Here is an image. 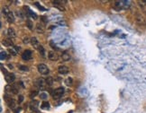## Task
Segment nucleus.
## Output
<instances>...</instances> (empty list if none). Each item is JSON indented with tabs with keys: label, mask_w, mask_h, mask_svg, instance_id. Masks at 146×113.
I'll return each instance as SVG.
<instances>
[{
	"label": "nucleus",
	"mask_w": 146,
	"mask_h": 113,
	"mask_svg": "<svg viewBox=\"0 0 146 113\" xmlns=\"http://www.w3.org/2000/svg\"><path fill=\"white\" fill-rule=\"evenodd\" d=\"M125 3H126L125 1H116V2H115V7L117 10H120V9H122L125 6Z\"/></svg>",
	"instance_id": "15"
},
{
	"label": "nucleus",
	"mask_w": 146,
	"mask_h": 113,
	"mask_svg": "<svg viewBox=\"0 0 146 113\" xmlns=\"http://www.w3.org/2000/svg\"><path fill=\"white\" fill-rule=\"evenodd\" d=\"M24 9H25L24 10V12L26 13V16L27 17H32V18H34V19H37V15H36V13H34L32 10H30L27 6H24Z\"/></svg>",
	"instance_id": "8"
},
{
	"label": "nucleus",
	"mask_w": 146,
	"mask_h": 113,
	"mask_svg": "<svg viewBox=\"0 0 146 113\" xmlns=\"http://www.w3.org/2000/svg\"><path fill=\"white\" fill-rule=\"evenodd\" d=\"M8 66H9V68H11V69L13 68V66H11V65H8Z\"/></svg>",
	"instance_id": "40"
},
{
	"label": "nucleus",
	"mask_w": 146,
	"mask_h": 113,
	"mask_svg": "<svg viewBox=\"0 0 146 113\" xmlns=\"http://www.w3.org/2000/svg\"><path fill=\"white\" fill-rule=\"evenodd\" d=\"M4 99H5V102H6V105L9 107L10 109H15V107H16V100H14L13 98L10 97V96H8L7 94H5V96H4Z\"/></svg>",
	"instance_id": "1"
},
{
	"label": "nucleus",
	"mask_w": 146,
	"mask_h": 113,
	"mask_svg": "<svg viewBox=\"0 0 146 113\" xmlns=\"http://www.w3.org/2000/svg\"><path fill=\"white\" fill-rule=\"evenodd\" d=\"M38 91L37 90H33V91H31V92H30V97L31 98H34L36 95H38Z\"/></svg>",
	"instance_id": "25"
},
{
	"label": "nucleus",
	"mask_w": 146,
	"mask_h": 113,
	"mask_svg": "<svg viewBox=\"0 0 146 113\" xmlns=\"http://www.w3.org/2000/svg\"><path fill=\"white\" fill-rule=\"evenodd\" d=\"M37 69H38V72H39L41 75H49L50 70L48 68V66L45 65V64H39L38 66H37Z\"/></svg>",
	"instance_id": "2"
},
{
	"label": "nucleus",
	"mask_w": 146,
	"mask_h": 113,
	"mask_svg": "<svg viewBox=\"0 0 146 113\" xmlns=\"http://www.w3.org/2000/svg\"><path fill=\"white\" fill-rule=\"evenodd\" d=\"M31 113H41V112L39 111H32Z\"/></svg>",
	"instance_id": "39"
},
{
	"label": "nucleus",
	"mask_w": 146,
	"mask_h": 113,
	"mask_svg": "<svg viewBox=\"0 0 146 113\" xmlns=\"http://www.w3.org/2000/svg\"><path fill=\"white\" fill-rule=\"evenodd\" d=\"M23 41H24V44H27L29 42H31V39H29V38L26 36V37H24V39H23Z\"/></svg>",
	"instance_id": "31"
},
{
	"label": "nucleus",
	"mask_w": 146,
	"mask_h": 113,
	"mask_svg": "<svg viewBox=\"0 0 146 113\" xmlns=\"http://www.w3.org/2000/svg\"><path fill=\"white\" fill-rule=\"evenodd\" d=\"M29 107H30V110L32 111H37V109L39 107V101L38 100H32L30 104H29Z\"/></svg>",
	"instance_id": "10"
},
{
	"label": "nucleus",
	"mask_w": 146,
	"mask_h": 113,
	"mask_svg": "<svg viewBox=\"0 0 146 113\" xmlns=\"http://www.w3.org/2000/svg\"><path fill=\"white\" fill-rule=\"evenodd\" d=\"M6 20H7L9 24H12V23L15 22V16H14V13L12 12H10V13H8L6 14Z\"/></svg>",
	"instance_id": "17"
},
{
	"label": "nucleus",
	"mask_w": 146,
	"mask_h": 113,
	"mask_svg": "<svg viewBox=\"0 0 146 113\" xmlns=\"http://www.w3.org/2000/svg\"><path fill=\"white\" fill-rule=\"evenodd\" d=\"M32 56H33V52H32V50H24V53L22 54V58L25 61H28L32 58Z\"/></svg>",
	"instance_id": "5"
},
{
	"label": "nucleus",
	"mask_w": 146,
	"mask_h": 113,
	"mask_svg": "<svg viewBox=\"0 0 146 113\" xmlns=\"http://www.w3.org/2000/svg\"><path fill=\"white\" fill-rule=\"evenodd\" d=\"M11 11L9 10V9H8V7L7 6H5V7H3V13H5V15H6V14H7L8 13H10Z\"/></svg>",
	"instance_id": "28"
},
{
	"label": "nucleus",
	"mask_w": 146,
	"mask_h": 113,
	"mask_svg": "<svg viewBox=\"0 0 146 113\" xmlns=\"http://www.w3.org/2000/svg\"><path fill=\"white\" fill-rule=\"evenodd\" d=\"M61 58L64 61H70L71 60V55L67 52H63L62 55H61Z\"/></svg>",
	"instance_id": "19"
},
{
	"label": "nucleus",
	"mask_w": 146,
	"mask_h": 113,
	"mask_svg": "<svg viewBox=\"0 0 146 113\" xmlns=\"http://www.w3.org/2000/svg\"><path fill=\"white\" fill-rule=\"evenodd\" d=\"M23 100H24V96H23V95H19V97H18V102L21 103Z\"/></svg>",
	"instance_id": "32"
},
{
	"label": "nucleus",
	"mask_w": 146,
	"mask_h": 113,
	"mask_svg": "<svg viewBox=\"0 0 146 113\" xmlns=\"http://www.w3.org/2000/svg\"><path fill=\"white\" fill-rule=\"evenodd\" d=\"M5 81L7 82L8 84H11V83H13L15 81V79H16V76L14 74H11V73H7L6 75H5Z\"/></svg>",
	"instance_id": "11"
},
{
	"label": "nucleus",
	"mask_w": 146,
	"mask_h": 113,
	"mask_svg": "<svg viewBox=\"0 0 146 113\" xmlns=\"http://www.w3.org/2000/svg\"><path fill=\"white\" fill-rule=\"evenodd\" d=\"M51 45H52V49H54V50H58V47H56V45L53 44V42H52V41H51Z\"/></svg>",
	"instance_id": "36"
},
{
	"label": "nucleus",
	"mask_w": 146,
	"mask_h": 113,
	"mask_svg": "<svg viewBox=\"0 0 146 113\" xmlns=\"http://www.w3.org/2000/svg\"><path fill=\"white\" fill-rule=\"evenodd\" d=\"M15 49H16V51H19V50H20V47H17V46H15Z\"/></svg>",
	"instance_id": "38"
},
{
	"label": "nucleus",
	"mask_w": 146,
	"mask_h": 113,
	"mask_svg": "<svg viewBox=\"0 0 146 113\" xmlns=\"http://www.w3.org/2000/svg\"><path fill=\"white\" fill-rule=\"evenodd\" d=\"M16 14H17L18 16H20L21 18H23V17H24V15L22 14V12H21V11H17V12H16Z\"/></svg>",
	"instance_id": "34"
},
{
	"label": "nucleus",
	"mask_w": 146,
	"mask_h": 113,
	"mask_svg": "<svg viewBox=\"0 0 146 113\" xmlns=\"http://www.w3.org/2000/svg\"><path fill=\"white\" fill-rule=\"evenodd\" d=\"M45 84H46V82L42 78H38L36 80V82H35V85H36L39 89H44Z\"/></svg>",
	"instance_id": "7"
},
{
	"label": "nucleus",
	"mask_w": 146,
	"mask_h": 113,
	"mask_svg": "<svg viewBox=\"0 0 146 113\" xmlns=\"http://www.w3.org/2000/svg\"><path fill=\"white\" fill-rule=\"evenodd\" d=\"M135 21H136V24H138V25H140V26H145L146 25L145 20H144V18L141 14H136Z\"/></svg>",
	"instance_id": "6"
},
{
	"label": "nucleus",
	"mask_w": 146,
	"mask_h": 113,
	"mask_svg": "<svg viewBox=\"0 0 146 113\" xmlns=\"http://www.w3.org/2000/svg\"><path fill=\"white\" fill-rule=\"evenodd\" d=\"M20 111H21V109H20V108L16 109V111H15V113H20Z\"/></svg>",
	"instance_id": "37"
},
{
	"label": "nucleus",
	"mask_w": 146,
	"mask_h": 113,
	"mask_svg": "<svg viewBox=\"0 0 146 113\" xmlns=\"http://www.w3.org/2000/svg\"><path fill=\"white\" fill-rule=\"evenodd\" d=\"M35 5H36L37 6H38V7H39V9H41V10H42V11H45V8H43V7H42V5H40L39 4H38V3H37V2L35 3Z\"/></svg>",
	"instance_id": "33"
},
{
	"label": "nucleus",
	"mask_w": 146,
	"mask_h": 113,
	"mask_svg": "<svg viewBox=\"0 0 146 113\" xmlns=\"http://www.w3.org/2000/svg\"><path fill=\"white\" fill-rule=\"evenodd\" d=\"M7 34L10 38H16V32H15V30L13 28H8L7 29Z\"/></svg>",
	"instance_id": "18"
},
{
	"label": "nucleus",
	"mask_w": 146,
	"mask_h": 113,
	"mask_svg": "<svg viewBox=\"0 0 146 113\" xmlns=\"http://www.w3.org/2000/svg\"><path fill=\"white\" fill-rule=\"evenodd\" d=\"M64 93V88L63 87H59L57 89H55V91L52 93V97L55 100H59L60 98H61V96Z\"/></svg>",
	"instance_id": "3"
},
{
	"label": "nucleus",
	"mask_w": 146,
	"mask_h": 113,
	"mask_svg": "<svg viewBox=\"0 0 146 113\" xmlns=\"http://www.w3.org/2000/svg\"><path fill=\"white\" fill-rule=\"evenodd\" d=\"M42 21L43 22V23H45V24L47 23L48 20H47V19H46V16H42Z\"/></svg>",
	"instance_id": "35"
},
{
	"label": "nucleus",
	"mask_w": 146,
	"mask_h": 113,
	"mask_svg": "<svg viewBox=\"0 0 146 113\" xmlns=\"http://www.w3.org/2000/svg\"><path fill=\"white\" fill-rule=\"evenodd\" d=\"M48 58L52 61H57L59 59V56L54 51H49L48 52Z\"/></svg>",
	"instance_id": "9"
},
{
	"label": "nucleus",
	"mask_w": 146,
	"mask_h": 113,
	"mask_svg": "<svg viewBox=\"0 0 146 113\" xmlns=\"http://www.w3.org/2000/svg\"><path fill=\"white\" fill-rule=\"evenodd\" d=\"M64 2L66 1H60V0H57V1H52V5L53 6L56 8H58L60 11H65V7H64V5L63 4H65Z\"/></svg>",
	"instance_id": "4"
},
{
	"label": "nucleus",
	"mask_w": 146,
	"mask_h": 113,
	"mask_svg": "<svg viewBox=\"0 0 146 113\" xmlns=\"http://www.w3.org/2000/svg\"><path fill=\"white\" fill-rule=\"evenodd\" d=\"M38 51H39L40 54L42 55V57H45V50L42 45H40V47L38 48Z\"/></svg>",
	"instance_id": "21"
},
{
	"label": "nucleus",
	"mask_w": 146,
	"mask_h": 113,
	"mask_svg": "<svg viewBox=\"0 0 146 113\" xmlns=\"http://www.w3.org/2000/svg\"><path fill=\"white\" fill-rule=\"evenodd\" d=\"M6 58H7L6 52L5 51H1V53H0V58H1V60H5Z\"/></svg>",
	"instance_id": "24"
},
{
	"label": "nucleus",
	"mask_w": 146,
	"mask_h": 113,
	"mask_svg": "<svg viewBox=\"0 0 146 113\" xmlns=\"http://www.w3.org/2000/svg\"><path fill=\"white\" fill-rule=\"evenodd\" d=\"M26 25H27V27H28L30 30H33V28H34V27H33V23H32L31 20H27V21H26Z\"/></svg>",
	"instance_id": "26"
},
{
	"label": "nucleus",
	"mask_w": 146,
	"mask_h": 113,
	"mask_svg": "<svg viewBox=\"0 0 146 113\" xmlns=\"http://www.w3.org/2000/svg\"><path fill=\"white\" fill-rule=\"evenodd\" d=\"M31 44L32 46L34 48V49H36V50H38V48L40 47V43L39 41H38V39H37L36 37H32L31 38Z\"/></svg>",
	"instance_id": "13"
},
{
	"label": "nucleus",
	"mask_w": 146,
	"mask_h": 113,
	"mask_svg": "<svg viewBox=\"0 0 146 113\" xmlns=\"http://www.w3.org/2000/svg\"><path fill=\"white\" fill-rule=\"evenodd\" d=\"M47 97H48V95L46 92H41V93H40V98H41L42 100H46Z\"/></svg>",
	"instance_id": "27"
},
{
	"label": "nucleus",
	"mask_w": 146,
	"mask_h": 113,
	"mask_svg": "<svg viewBox=\"0 0 146 113\" xmlns=\"http://www.w3.org/2000/svg\"><path fill=\"white\" fill-rule=\"evenodd\" d=\"M58 72L60 75H67L69 73V67L66 66H60L58 67Z\"/></svg>",
	"instance_id": "12"
},
{
	"label": "nucleus",
	"mask_w": 146,
	"mask_h": 113,
	"mask_svg": "<svg viewBox=\"0 0 146 113\" xmlns=\"http://www.w3.org/2000/svg\"><path fill=\"white\" fill-rule=\"evenodd\" d=\"M8 51L10 52L11 55H13V56H16V54H17V51H16L14 49H8Z\"/></svg>",
	"instance_id": "30"
},
{
	"label": "nucleus",
	"mask_w": 146,
	"mask_h": 113,
	"mask_svg": "<svg viewBox=\"0 0 146 113\" xmlns=\"http://www.w3.org/2000/svg\"><path fill=\"white\" fill-rule=\"evenodd\" d=\"M44 30H45V27L42 24H36V32H38V33H43V32H44Z\"/></svg>",
	"instance_id": "16"
},
{
	"label": "nucleus",
	"mask_w": 146,
	"mask_h": 113,
	"mask_svg": "<svg viewBox=\"0 0 146 113\" xmlns=\"http://www.w3.org/2000/svg\"><path fill=\"white\" fill-rule=\"evenodd\" d=\"M45 82H46V84L49 85V86H52V84H53V78H52V76H48L47 78L45 79Z\"/></svg>",
	"instance_id": "20"
},
{
	"label": "nucleus",
	"mask_w": 146,
	"mask_h": 113,
	"mask_svg": "<svg viewBox=\"0 0 146 113\" xmlns=\"http://www.w3.org/2000/svg\"><path fill=\"white\" fill-rule=\"evenodd\" d=\"M41 108H42V110H48V109H50V103L48 102V101H44V102H42Z\"/></svg>",
	"instance_id": "22"
},
{
	"label": "nucleus",
	"mask_w": 146,
	"mask_h": 113,
	"mask_svg": "<svg viewBox=\"0 0 146 113\" xmlns=\"http://www.w3.org/2000/svg\"><path fill=\"white\" fill-rule=\"evenodd\" d=\"M65 84L66 85H68V86H71L73 84V79L71 77H68V78L65 80Z\"/></svg>",
	"instance_id": "23"
},
{
	"label": "nucleus",
	"mask_w": 146,
	"mask_h": 113,
	"mask_svg": "<svg viewBox=\"0 0 146 113\" xmlns=\"http://www.w3.org/2000/svg\"><path fill=\"white\" fill-rule=\"evenodd\" d=\"M19 69H20V70H22V71H28V70H29V68L27 67V66H23V65L19 66Z\"/></svg>",
	"instance_id": "29"
},
{
	"label": "nucleus",
	"mask_w": 146,
	"mask_h": 113,
	"mask_svg": "<svg viewBox=\"0 0 146 113\" xmlns=\"http://www.w3.org/2000/svg\"><path fill=\"white\" fill-rule=\"evenodd\" d=\"M2 44L5 47H15V45H14V42L13 40L11 39H5L4 40H2Z\"/></svg>",
	"instance_id": "14"
}]
</instances>
